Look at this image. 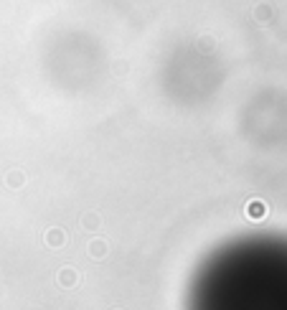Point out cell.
Masks as SVG:
<instances>
[{"mask_svg":"<svg viewBox=\"0 0 287 310\" xmlns=\"http://www.w3.org/2000/svg\"><path fill=\"white\" fill-rule=\"evenodd\" d=\"M186 310H287V237L244 234L214 247L188 280Z\"/></svg>","mask_w":287,"mask_h":310,"instance_id":"6da1fadb","label":"cell"}]
</instances>
